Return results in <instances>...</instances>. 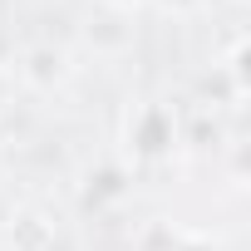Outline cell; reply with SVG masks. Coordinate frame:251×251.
Listing matches in <instances>:
<instances>
[{
    "instance_id": "cell-6",
    "label": "cell",
    "mask_w": 251,
    "mask_h": 251,
    "mask_svg": "<svg viewBox=\"0 0 251 251\" xmlns=\"http://www.w3.org/2000/svg\"><path fill=\"white\" fill-rule=\"evenodd\" d=\"M222 79L231 84V103L246 99V35H231V50L222 59Z\"/></svg>"
},
{
    "instance_id": "cell-9",
    "label": "cell",
    "mask_w": 251,
    "mask_h": 251,
    "mask_svg": "<svg viewBox=\"0 0 251 251\" xmlns=\"http://www.w3.org/2000/svg\"><path fill=\"white\" fill-rule=\"evenodd\" d=\"M10 94H15V69H10V59L0 64V108L10 103Z\"/></svg>"
},
{
    "instance_id": "cell-1",
    "label": "cell",
    "mask_w": 251,
    "mask_h": 251,
    "mask_svg": "<svg viewBox=\"0 0 251 251\" xmlns=\"http://www.w3.org/2000/svg\"><path fill=\"white\" fill-rule=\"evenodd\" d=\"M123 163L128 168H163L173 163L187 143H182V108H173L168 99H138L123 113Z\"/></svg>"
},
{
    "instance_id": "cell-7",
    "label": "cell",
    "mask_w": 251,
    "mask_h": 251,
    "mask_svg": "<svg viewBox=\"0 0 251 251\" xmlns=\"http://www.w3.org/2000/svg\"><path fill=\"white\" fill-rule=\"evenodd\" d=\"M148 5H158V10L173 15V20H192V15L207 10V0H148Z\"/></svg>"
},
{
    "instance_id": "cell-10",
    "label": "cell",
    "mask_w": 251,
    "mask_h": 251,
    "mask_svg": "<svg viewBox=\"0 0 251 251\" xmlns=\"http://www.w3.org/2000/svg\"><path fill=\"white\" fill-rule=\"evenodd\" d=\"M99 5H103V10H123V15H133V10L148 5V0H99Z\"/></svg>"
},
{
    "instance_id": "cell-4",
    "label": "cell",
    "mask_w": 251,
    "mask_h": 251,
    "mask_svg": "<svg viewBox=\"0 0 251 251\" xmlns=\"http://www.w3.org/2000/svg\"><path fill=\"white\" fill-rule=\"evenodd\" d=\"M84 45L99 54V59H113L133 45V15L123 10H99L89 25H84Z\"/></svg>"
},
{
    "instance_id": "cell-8",
    "label": "cell",
    "mask_w": 251,
    "mask_h": 251,
    "mask_svg": "<svg viewBox=\"0 0 251 251\" xmlns=\"http://www.w3.org/2000/svg\"><path fill=\"white\" fill-rule=\"evenodd\" d=\"M168 251H217V246H212L207 236H197V231H173Z\"/></svg>"
},
{
    "instance_id": "cell-2",
    "label": "cell",
    "mask_w": 251,
    "mask_h": 251,
    "mask_svg": "<svg viewBox=\"0 0 251 251\" xmlns=\"http://www.w3.org/2000/svg\"><path fill=\"white\" fill-rule=\"evenodd\" d=\"M79 197L89 212H118L133 197V168L123 158H94L79 173Z\"/></svg>"
},
{
    "instance_id": "cell-11",
    "label": "cell",
    "mask_w": 251,
    "mask_h": 251,
    "mask_svg": "<svg viewBox=\"0 0 251 251\" xmlns=\"http://www.w3.org/2000/svg\"><path fill=\"white\" fill-rule=\"evenodd\" d=\"M226 5H231V10H246V5H251V0H226Z\"/></svg>"
},
{
    "instance_id": "cell-5",
    "label": "cell",
    "mask_w": 251,
    "mask_h": 251,
    "mask_svg": "<svg viewBox=\"0 0 251 251\" xmlns=\"http://www.w3.org/2000/svg\"><path fill=\"white\" fill-rule=\"evenodd\" d=\"M5 236H10L15 251H54V222H50L45 212H20V217H10Z\"/></svg>"
},
{
    "instance_id": "cell-3",
    "label": "cell",
    "mask_w": 251,
    "mask_h": 251,
    "mask_svg": "<svg viewBox=\"0 0 251 251\" xmlns=\"http://www.w3.org/2000/svg\"><path fill=\"white\" fill-rule=\"evenodd\" d=\"M10 69H15V84H25V89H35V94H54V89H64L69 74H74L69 50H59V45H25Z\"/></svg>"
}]
</instances>
